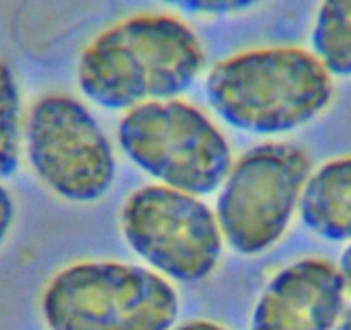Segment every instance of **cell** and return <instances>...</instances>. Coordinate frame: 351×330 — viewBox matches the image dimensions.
<instances>
[{"label":"cell","mask_w":351,"mask_h":330,"mask_svg":"<svg viewBox=\"0 0 351 330\" xmlns=\"http://www.w3.org/2000/svg\"><path fill=\"white\" fill-rule=\"evenodd\" d=\"M123 153L158 184L204 196L221 188L232 165L231 144L202 109L155 100L128 110L117 127Z\"/></svg>","instance_id":"cell-4"},{"label":"cell","mask_w":351,"mask_h":330,"mask_svg":"<svg viewBox=\"0 0 351 330\" xmlns=\"http://www.w3.org/2000/svg\"><path fill=\"white\" fill-rule=\"evenodd\" d=\"M174 330H228L222 325H217L208 320H191V322L183 323V325L176 327Z\"/></svg>","instance_id":"cell-15"},{"label":"cell","mask_w":351,"mask_h":330,"mask_svg":"<svg viewBox=\"0 0 351 330\" xmlns=\"http://www.w3.org/2000/svg\"><path fill=\"white\" fill-rule=\"evenodd\" d=\"M21 88L12 67L0 59V183L18 170L25 140Z\"/></svg>","instance_id":"cell-11"},{"label":"cell","mask_w":351,"mask_h":330,"mask_svg":"<svg viewBox=\"0 0 351 330\" xmlns=\"http://www.w3.org/2000/svg\"><path fill=\"white\" fill-rule=\"evenodd\" d=\"M207 99L229 126L274 136L322 116L334 99V79L310 50L263 47L219 62L207 77Z\"/></svg>","instance_id":"cell-2"},{"label":"cell","mask_w":351,"mask_h":330,"mask_svg":"<svg viewBox=\"0 0 351 330\" xmlns=\"http://www.w3.org/2000/svg\"><path fill=\"white\" fill-rule=\"evenodd\" d=\"M310 40L332 77H351V0H320Z\"/></svg>","instance_id":"cell-10"},{"label":"cell","mask_w":351,"mask_h":330,"mask_svg":"<svg viewBox=\"0 0 351 330\" xmlns=\"http://www.w3.org/2000/svg\"><path fill=\"white\" fill-rule=\"evenodd\" d=\"M16 220V201L11 191L0 183V248L8 241Z\"/></svg>","instance_id":"cell-13"},{"label":"cell","mask_w":351,"mask_h":330,"mask_svg":"<svg viewBox=\"0 0 351 330\" xmlns=\"http://www.w3.org/2000/svg\"><path fill=\"white\" fill-rule=\"evenodd\" d=\"M121 231L154 272L180 282L208 277L224 244L215 212L200 196L164 184H148L128 196Z\"/></svg>","instance_id":"cell-7"},{"label":"cell","mask_w":351,"mask_h":330,"mask_svg":"<svg viewBox=\"0 0 351 330\" xmlns=\"http://www.w3.org/2000/svg\"><path fill=\"white\" fill-rule=\"evenodd\" d=\"M346 303L337 265L302 258L269 281L256 301L250 330H336Z\"/></svg>","instance_id":"cell-8"},{"label":"cell","mask_w":351,"mask_h":330,"mask_svg":"<svg viewBox=\"0 0 351 330\" xmlns=\"http://www.w3.org/2000/svg\"><path fill=\"white\" fill-rule=\"evenodd\" d=\"M310 232L332 242H351V155L326 162L310 174L300 201Z\"/></svg>","instance_id":"cell-9"},{"label":"cell","mask_w":351,"mask_h":330,"mask_svg":"<svg viewBox=\"0 0 351 330\" xmlns=\"http://www.w3.org/2000/svg\"><path fill=\"white\" fill-rule=\"evenodd\" d=\"M178 312V294L160 274L116 260L69 265L42 296L50 330H169Z\"/></svg>","instance_id":"cell-3"},{"label":"cell","mask_w":351,"mask_h":330,"mask_svg":"<svg viewBox=\"0 0 351 330\" xmlns=\"http://www.w3.org/2000/svg\"><path fill=\"white\" fill-rule=\"evenodd\" d=\"M312 174L305 150L269 141L246 150L219 188L217 217L224 242L243 257L274 248L300 208Z\"/></svg>","instance_id":"cell-5"},{"label":"cell","mask_w":351,"mask_h":330,"mask_svg":"<svg viewBox=\"0 0 351 330\" xmlns=\"http://www.w3.org/2000/svg\"><path fill=\"white\" fill-rule=\"evenodd\" d=\"M204 67L205 49L190 25L148 12L116 23L84 47L77 85L95 105L128 112L181 95Z\"/></svg>","instance_id":"cell-1"},{"label":"cell","mask_w":351,"mask_h":330,"mask_svg":"<svg viewBox=\"0 0 351 330\" xmlns=\"http://www.w3.org/2000/svg\"><path fill=\"white\" fill-rule=\"evenodd\" d=\"M336 330H351V308L344 309L343 316H341L339 323H337Z\"/></svg>","instance_id":"cell-16"},{"label":"cell","mask_w":351,"mask_h":330,"mask_svg":"<svg viewBox=\"0 0 351 330\" xmlns=\"http://www.w3.org/2000/svg\"><path fill=\"white\" fill-rule=\"evenodd\" d=\"M341 272V277H343L344 285H346V292L351 294V242L344 248L343 255L339 258V265H337Z\"/></svg>","instance_id":"cell-14"},{"label":"cell","mask_w":351,"mask_h":330,"mask_svg":"<svg viewBox=\"0 0 351 330\" xmlns=\"http://www.w3.org/2000/svg\"><path fill=\"white\" fill-rule=\"evenodd\" d=\"M164 4L193 16H229L250 11L263 0H162Z\"/></svg>","instance_id":"cell-12"},{"label":"cell","mask_w":351,"mask_h":330,"mask_svg":"<svg viewBox=\"0 0 351 330\" xmlns=\"http://www.w3.org/2000/svg\"><path fill=\"white\" fill-rule=\"evenodd\" d=\"M23 151L40 183L71 203L102 200L116 179L109 138L90 109L71 95L50 93L33 103Z\"/></svg>","instance_id":"cell-6"}]
</instances>
